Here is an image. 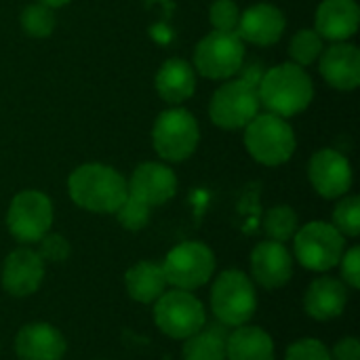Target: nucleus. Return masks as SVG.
I'll list each match as a JSON object with an SVG mask.
<instances>
[{
  "label": "nucleus",
  "mask_w": 360,
  "mask_h": 360,
  "mask_svg": "<svg viewBox=\"0 0 360 360\" xmlns=\"http://www.w3.org/2000/svg\"><path fill=\"white\" fill-rule=\"evenodd\" d=\"M348 306V287L333 276H321L310 283L304 295V308L314 321H333Z\"/></svg>",
  "instance_id": "obj_20"
},
{
  "label": "nucleus",
  "mask_w": 360,
  "mask_h": 360,
  "mask_svg": "<svg viewBox=\"0 0 360 360\" xmlns=\"http://www.w3.org/2000/svg\"><path fill=\"white\" fill-rule=\"evenodd\" d=\"M295 259L312 272H327L335 268L346 251V236L338 232L333 224L310 221L297 228L293 236Z\"/></svg>",
  "instance_id": "obj_6"
},
{
  "label": "nucleus",
  "mask_w": 360,
  "mask_h": 360,
  "mask_svg": "<svg viewBox=\"0 0 360 360\" xmlns=\"http://www.w3.org/2000/svg\"><path fill=\"white\" fill-rule=\"evenodd\" d=\"M200 139V127L192 112L184 108H169L158 114L152 127V146L160 158L169 162H181L196 152Z\"/></svg>",
  "instance_id": "obj_5"
},
{
  "label": "nucleus",
  "mask_w": 360,
  "mask_h": 360,
  "mask_svg": "<svg viewBox=\"0 0 360 360\" xmlns=\"http://www.w3.org/2000/svg\"><path fill=\"white\" fill-rule=\"evenodd\" d=\"M297 213L287 207V205H278V207H272L268 213H266V219H264V230L268 234L270 240H276V243H287L295 236L297 232Z\"/></svg>",
  "instance_id": "obj_25"
},
{
  "label": "nucleus",
  "mask_w": 360,
  "mask_h": 360,
  "mask_svg": "<svg viewBox=\"0 0 360 360\" xmlns=\"http://www.w3.org/2000/svg\"><path fill=\"white\" fill-rule=\"evenodd\" d=\"M70 198L91 213H116L129 196L127 179L112 167L86 162L72 171L68 179Z\"/></svg>",
  "instance_id": "obj_1"
},
{
  "label": "nucleus",
  "mask_w": 360,
  "mask_h": 360,
  "mask_svg": "<svg viewBox=\"0 0 360 360\" xmlns=\"http://www.w3.org/2000/svg\"><path fill=\"white\" fill-rule=\"evenodd\" d=\"M308 177L323 198H342L352 186V167L342 152L325 148L310 158Z\"/></svg>",
  "instance_id": "obj_12"
},
{
  "label": "nucleus",
  "mask_w": 360,
  "mask_h": 360,
  "mask_svg": "<svg viewBox=\"0 0 360 360\" xmlns=\"http://www.w3.org/2000/svg\"><path fill=\"white\" fill-rule=\"evenodd\" d=\"M340 266H342V283L350 289H360V249L359 247H352L348 251H344L342 259H340Z\"/></svg>",
  "instance_id": "obj_33"
},
{
  "label": "nucleus",
  "mask_w": 360,
  "mask_h": 360,
  "mask_svg": "<svg viewBox=\"0 0 360 360\" xmlns=\"http://www.w3.org/2000/svg\"><path fill=\"white\" fill-rule=\"evenodd\" d=\"M226 360H274V342L262 327H236L226 340Z\"/></svg>",
  "instance_id": "obj_22"
},
{
  "label": "nucleus",
  "mask_w": 360,
  "mask_h": 360,
  "mask_svg": "<svg viewBox=\"0 0 360 360\" xmlns=\"http://www.w3.org/2000/svg\"><path fill=\"white\" fill-rule=\"evenodd\" d=\"M245 61V42L236 32L207 34L194 51V70L211 80H228L240 72Z\"/></svg>",
  "instance_id": "obj_9"
},
{
  "label": "nucleus",
  "mask_w": 360,
  "mask_h": 360,
  "mask_svg": "<svg viewBox=\"0 0 360 360\" xmlns=\"http://www.w3.org/2000/svg\"><path fill=\"white\" fill-rule=\"evenodd\" d=\"M333 226L342 236L356 238L360 234V198L359 196H342L333 211Z\"/></svg>",
  "instance_id": "obj_28"
},
{
  "label": "nucleus",
  "mask_w": 360,
  "mask_h": 360,
  "mask_svg": "<svg viewBox=\"0 0 360 360\" xmlns=\"http://www.w3.org/2000/svg\"><path fill=\"white\" fill-rule=\"evenodd\" d=\"M287 19L281 8L268 2H259L240 13L236 34L243 42H251L257 46H270L281 40L285 34Z\"/></svg>",
  "instance_id": "obj_16"
},
{
  "label": "nucleus",
  "mask_w": 360,
  "mask_h": 360,
  "mask_svg": "<svg viewBox=\"0 0 360 360\" xmlns=\"http://www.w3.org/2000/svg\"><path fill=\"white\" fill-rule=\"evenodd\" d=\"M154 323L165 335L188 340L207 325V310L192 291L171 289L154 302Z\"/></svg>",
  "instance_id": "obj_8"
},
{
  "label": "nucleus",
  "mask_w": 360,
  "mask_h": 360,
  "mask_svg": "<svg viewBox=\"0 0 360 360\" xmlns=\"http://www.w3.org/2000/svg\"><path fill=\"white\" fill-rule=\"evenodd\" d=\"M251 274L264 289H281L293 276V255L283 243L264 240L251 253Z\"/></svg>",
  "instance_id": "obj_15"
},
{
  "label": "nucleus",
  "mask_w": 360,
  "mask_h": 360,
  "mask_svg": "<svg viewBox=\"0 0 360 360\" xmlns=\"http://www.w3.org/2000/svg\"><path fill=\"white\" fill-rule=\"evenodd\" d=\"M259 95L257 86L245 78L228 80L221 84L209 103V116L219 129L236 131L245 129L259 114Z\"/></svg>",
  "instance_id": "obj_10"
},
{
  "label": "nucleus",
  "mask_w": 360,
  "mask_h": 360,
  "mask_svg": "<svg viewBox=\"0 0 360 360\" xmlns=\"http://www.w3.org/2000/svg\"><path fill=\"white\" fill-rule=\"evenodd\" d=\"M160 266L169 287L194 291L211 281L215 272V255L205 243L186 240L173 247Z\"/></svg>",
  "instance_id": "obj_7"
},
{
  "label": "nucleus",
  "mask_w": 360,
  "mask_h": 360,
  "mask_svg": "<svg viewBox=\"0 0 360 360\" xmlns=\"http://www.w3.org/2000/svg\"><path fill=\"white\" fill-rule=\"evenodd\" d=\"M259 103L283 118L304 112L314 99V82L306 68L295 63H281L270 68L257 84Z\"/></svg>",
  "instance_id": "obj_2"
},
{
  "label": "nucleus",
  "mask_w": 360,
  "mask_h": 360,
  "mask_svg": "<svg viewBox=\"0 0 360 360\" xmlns=\"http://www.w3.org/2000/svg\"><path fill=\"white\" fill-rule=\"evenodd\" d=\"M285 360H333L331 359V350L314 338H306L300 340L295 344H291L287 348Z\"/></svg>",
  "instance_id": "obj_31"
},
{
  "label": "nucleus",
  "mask_w": 360,
  "mask_h": 360,
  "mask_svg": "<svg viewBox=\"0 0 360 360\" xmlns=\"http://www.w3.org/2000/svg\"><path fill=\"white\" fill-rule=\"evenodd\" d=\"M360 8L356 0H323L316 8L314 30L323 40L346 42L359 32Z\"/></svg>",
  "instance_id": "obj_18"
},
{
  "label": "nucleus",
  "mask_w": 360,
  "mask_h": 360,
  "mask_svg": "<svg viewBox=\"0 0 360 360\" xmlns=\"http://www.w3.org/2000/svg\"><path fill=\"white\" fill-rule=\"evenodd\" d=\"M36 2H40V4H46V6H51V8H59V6H65V4H70L72 0H36Z\"/></svg>",
  "instance_id": "obj_35"
},
{
  "label": "nucleus",
  "mask_w": 360,
  "mask_h": 360,
  "mask_svg": "<svg viewBox=\"0 0 360 360\" xmlns=\"http://www.w3.org/2000/svg\"><path fill=\"white\" fill-rule=\"evenodd\" d=\"M40 249H38V255L42 257V262L46 264H61L70 257V243L65 236L61 234H51L46 232L40 240Z\"/></svg>",
  "instance_id": "obj_32"
},
{
  "label": "nucleus",
  "mask_w": 360,
  "mask_h": 360,
  "mask_svg": "<svg viewBox=\"0 0 360 360\" xmlns=\"http://www.w3.org/2000/svg\"><path fill=\"white\" fill-rule=\"evenodd\" d=\"M124 285L129 295L139 304H154L167 291V278L160 264L137 262L124 274Z\"/></svg>",
  "instance_id": "obj_23"
},
{
  "label": "nucleus",
  "mask_w": 360,
  "mask_h": 360,
  "mask_svg": "<svg viewBox=\"0 0 360 360\" xmlns=\"http://www.w3.org/2000/svg\"><path fill=\"white\" fill-rule=\"evenodd\" d=\"M209 19L217 32H236L240 8L234 0H215L209 8Z\"/></svg>",
  "instance_id": "obj_30"
},
{
  "label": "nucleus",
  "mask_w": 360,
  "mask_h": 360,
  "mask_svg": "<svg viewBox=\"0 0 360 360\" xmlns=\"http://www.w3.org/2000/svg\"><path fill=\"white\" fill-rule=\"evenodd\" d=\"M333 360H360V342L356 338H344L335 344L333 352H331Z\"/></svg>",
  "instance_id": "obj_34"
},
{
  "label": "nucleus",
  "mask_w": 360,
  "mask_h": 360,
  "mask_svg": "<svg viewBox=\"0 0 360 360\" xmlns=\"http://www.w3.org/2000/svg\"><path fill=\"white\" fill-rule=\"evenodd\" d=\"M19 23L23 27V32L32 38H49L55 30V13L51 6L46 4H40V2H34V4H27L23 11H21V17H19Z\"/></svg>",
  "instance_id": "obj_26"
},
{
  "label": "nucleus",
  "mask_w": 360,
  "mask_h": 360,
  "mask_svg": "<svg viewBox=\"0 0 360 360\" xmlns=\"http://www.w3.org/2000/svg\"><path fill=\"white\" fill-rule=\"evenodd\" d=\"M8 232L23 245L38 243L53 226V202L38 190L19 192L6 211Z\"/></svg>",
  "instance_id": "obj_11"
},
{
  "label": "nucleus",
  "mask_w": 360,
  "mask_h": 360,
  "mask_svg": "<svg viewBox=\"0 0 360 360\" xmlns=\"http://www.w3.org/2000/svg\"><path fill=\"white\" fill-rule=\"evenodd\" d=\"M156 91L171 105L184 103L196 91V70L186 59L165 61L156 74Z\"/></svg>",
  "instance_id": "obj_21"
},
{
  "label": "nucleus",
  "mask_w": 360,
  "mask_h": 360,
  "mask_svg": "<svg viewBox=\"0 0 360 360\" xmlns=\"http://www.w3.org/2000/svg\"><path fill=\"white\" fill-rule=\"evenodd\" d=\"M127 188L131 196L139 198L148 207H158L175 196L177 177L173 169L162 162H143L133 171Z\"/></svg>",
  "instance_id": "obj_14"
},
{
  "label": "nucleus",
  "mask_w": 360,
  "mask_h": 360,
  "mask_svg": "<svg viewBox=\"0 0 360 360\" xmlns=\"http://www.w3.org/2000/svg\"><path fill=\"white\" fill-rule=\"evenodd\" d=\"M65 350V338L49 323H30L19 329L15 338V352L19 360H61Z\"/></svg>",
  "instance_id": "obj_17"
},
{
  "label": "nucleus",
  "mask_w": 360,
  "mask_h": 360,
  "mask_svg": "<svg viewBox=\"0 0 360 360\" xmlns=\"http://www.w3.org/2000/svg\"><path fill=\"white\" fill-rule=\"evenodd\" d=\"M321 76L338 91H354L360 84V51L350 42H335L321 53Z\"/></svg>",
  "instance_id": "obj_19"
},
{
  "label": "nucleus",
  "mask_w": 360,
  "mask_h": 360,
  "mask_svg": "<svg viewBox=\"0 0 360 360\" xmlns=\"http://www.w3.org/2000/svg\"><path fill=\"white\" fill-rule=\"evenodd\" d=\"M245 148L259 165L278 167L293 156L297 139L293 127L283 116L266 112L245 127Z\"/></svg>",
  "instance_id": "obj_3"
},
{
  "label": "nucleus",
  "mask_w": 360,
  "mask_h": 360,
  "mask_svg": "<svg viewBox=\"0 0 360 360\" xmlns=\"http://www.w3.org/2000/svg\"><path fill=\"white\" fill-rule=\"evenodd\" d=\"M323 38L319 36L316 30H300L291 42H289V57H291V63L295 65H310L314 63L321 53H323Z\"/></svg>",
  "instance_id": "obj_27"
},
{
  "label": "nucleus",
  "mask_w": 360,
  "mask_h": 360,
  "mask_svg": "<svg viewBox=\"0 0 360 360\" xmlns=\"http://www.w3.org/2000/svg\"><path fill=\"white\" fill-rule=\"evenodd\" d=\"M211 310L219 325L243 327L257 310V293L253 281L240 270L221 272L211 289Z\"/></svg>",
  "instance_id": "obj_4"
},
{
  "label": "nucleus",
  "mask_w": 360,
  "mask_h": 360,
  "mask_svg": "<svg viewBox=\"0 0 360 360\" xmlns=\"http://www.w3.org/2000/svg\"><path fill=\"white\" fill-rule=\"evenodd\" d=\"M150 213H152V207H148L146 202H141L139 198H135L131 194L116 209V217H118L120 226L131 230V232H137V230L146 228L148 221H150Z\"/></svg>",
  "instance_id": "obj_29"
},
{
  "label": "nucleus",
  "mask_w": 360,
  "mask_h": 360,
  "mask_svg": "<svg viewBox=\"0 0 360 360\" xmlns=\"http://www.w3.org/2000/svg\"><path fill=\"white\" fill-rule=\"evenodd\" d=\"M44 278V262L38 251L21 247L15 249L2 266V289L13 297H27L36 293Z\"/></svg>",
  "instance_id": "obj_13"
},
{
  "label": "nucleus",
  "mask_w": 360,
  "mask_h": 360,
  "mask_svg": "<svg viewBox=\"0 0 360 360\" xmlns=\"http://www.w3.org/2000/svg\"><path fill=\"white\" fill-rule=\"evenodd\" d=\"M224 329V325H205L198 333L184 340V360H226L228 333Z\"/></svg>",
  "instance_id": "obj_24"
}]
</instances>
